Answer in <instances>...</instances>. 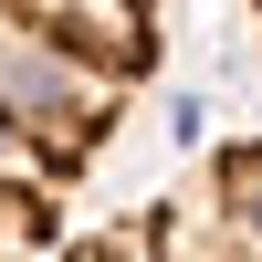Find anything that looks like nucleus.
Instances as JSON below:
<instances>
[{"label": "nucleus", "instance_id": "nucleus-3", "mask_svg": "<svg viewBox=\"0 0 262 262\" xmlns=\"http://www.w3.org/2000/svg\"><path fill=\"white\" fill-rule=\"evenodd\" d=\"M252 11H262V0H252Z\"/></svg>", "mask_w": 262, "mask_h": 262}, {"label": "nucleus", "instance_id": "nucleus-1", "mask_svg": "<svg viewBox=\"0 0 262 262\" xmlns=\"http://www.w3.org/2000/svg\"><path fill=\"white\" fill-rule=\"evenodd\" d=\"M158 63V0H0V168L84 189Z\"/></svg>", "mask_w": 262, "mask_h": 262}, {"label": "nucleus", "instance_id": "nucleus-2", "mask_svg": "<svg viewBox=\"0 0 262 262\" xmlns=\"http://www.w3.org/2000/svg\"><path fill=\"white\" fill-rule=\"evenodd\" d=\"M53 262H262V137L200 158V179L63 242Z\"/></svg>", "mask_w": 262, "mask_h": 262}]
</instances>
